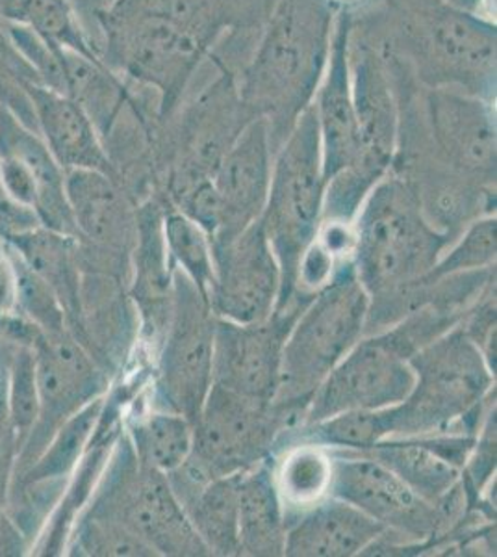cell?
<instances>
[{"instance_id": "obj_1", "label": "cell", "mask_w": 497, "mask_h": 557, "mask_svg": "<svg viewBox=\"0 0 497 557\" xmlns=\"http://www.w3.org/2000/svg\"><path fill=\"white\" fill-rule=\"evenodd\" d=\"M336 12L328 0H277L241 73L239 96L252 114L268 121L275 152L314 102L327 67Z\"/></svg>"}, {"instance_id": "obj_2", "label": "cell", "mask_w": 497, "mask_h": 557, "mask_svg": "<svg viewBox=\"0 0 497 557\" xmlns=\"http://www.w3.org/2000/svg\"><path fill=\"white\" fill-rule=\"evenodd\" d=\"M352 267L377 318L425 277L457 238L428 223L405 178L388 172L365 196L352 222Z\"/></svg>"}, {"instance_id": "obj_3", "label": "cell", "mask_w": 497, "mask_h": 557, "mask_svg": "<svg viewBox=\"0 0 497 557\" xmlns=\"http://www.w3.org/2000/svg\"><path fill=\"white\" fill-rule=\"evenodd\" d=\"M467 312L457 305L428 304L386 330L362 336L315 391L299 425L401 404L414 386L410 357L453 330Z\"/></svg>"}, {"instance_id": "obj_4", "label": "cell", "mask_w": 497, "mask_h": 557, "mask_svg": "<svg viewBox=\"0 0 497 557\" xmlns=\"http://www.w3.org/2000/svg\"><path fill=\"white\" fill-rule=\"evenodd\" d=\"M409 364L414 386L401 404L386 407L388 438L446 431L477 435L496 407V372L460 323L415 351Z\"/></svg>"}, {"instance_id": "obj_5", "label": "cell", "mask_w": 497, "mask_h": 557, "mask_svg": "<svg viewBox=\"0 0 497 557\" xmlns=\"http://www.w3.org/2000/svg\"><path fill=\"white\" fill-rule=\"evenodd\" d=\"M370 296L352 260H341L327 285L315 292L286 338L281 383L273 406L301 424L310 399L336 364L364 336Z\"/></svg>"}, {"instance_id": "obj_6", "label": "cell", "mask_w": 497, "mask_h": 557, "mask_svg": "<svg viewBox=\"0 0 497 557\" xmlns=\"http://www.w3.org/2000/svg\"><path fill=\"white\" fill-rule=\"evenodd\" d=\"M325 181L322 144L314 102L307 108L278 147L271 170L270 194L260 223L281 270L275 311L310 299H296L302 257L322 225Z\"/></svg>"}, {"instance_id": "obj_7", "label": "cell", "mask_w": 497, "mask_h": 557, "mask_svg": "<svg viewBox=\"0 0 497 557\" xmlns=\"http://www.w3.org/2000/svg\"><path fill=\"white\" fill-rule=\"evenodd\" d=\"M83 513L123 525L158 557L210 556L164 472L139 461L125 425Z\"/></svg>"}, {"instance_id": "obj_8", "label": "cell", "mask_w": 497, "mask_h": 557, "mask_svg": "<svg viewBox=\"0 0 497 557\" xmlns=\"http://www.w3.org/2000/svg\"><path fill=\"white\" fill-rule=\"evenodd\" d=\"M218 317L194 281L173 267V305L164 338L154 355L151 401L157 411L175 412L194 425L214 383Z\"/></svg>"}, {"instance_id": "obj_9", "label": "cell", "mask_w": 497, "mask_h": 557, "mask_svg": "<svg viewBox=\"0 0 497 557\" xmlns=\"http://www.w3.org/2000/svg\"><path fill=\"white\" fill-rule=\"evenodd\" d=\"M407 38L431 88L496 96V25L464 8L428 0L410 12Z\"/></svg>"}, {"instance_id": "obj_10", "label": "cell", "mask_w": 497, "mask_h": 557, "mask_svg": "<svg viewBox=\"0 0 497 557\" xmlns=\"http://www.w3.org/2000/svg\"><path fill=\"white\" fill-rule=\"evenodd\" d=\"M220 76L183 108L175 133L165 149V190L173 197L188 186L214 177L221 159L247 123L257 117L239 96L238 78L227 64L214 58Z\"/></svg>"}, {"instance_id": "obj_11", "label": "cell", "mask_w": 497, "mask_h": 557, "mask_svg": "<svg viewBox=\"0 0 497 557\" xmlns=\"http://www.w3.org/2000/svg\"><path fill=\"white\" fill-rule=\"evenodd\" d=\"M328 496L347 502L394 533L407 550H427L446 533L440 507L401 482L392 470L357 451L328 450Z\"/></svg>"}, {"instance_id": "obj_12", "label": "cell", "mask_w": 497, "mask_h": 557, "mask_svg": "<svg viewBox=\"0 0 497 557\" xmlns=\"http://www.w3.org/2000/svg\"><path fill=\"white\" fill-rule=\"evenodd\" d=\"M296 428L288 412L210 386L194 424L191 454L212 478L239 474L273 456L283 431Z\"/></svg>"}, {"instance_id": "obj_13", "label": "cell", "mask_w": 497, "mask_h": 557, "mask_svg": "<svg viewBox=\"0 0 497 557\" xmlns=\"http://www.w3.org/2000/svg\"><path fill=\"white\" fill-rule=\"evenodd\" d=\"M32 348L38 362L39 412L21 446L15 472L38 459L58 428L86 404L108 393L110 375L71 330L45 335L36 330Z\"/></svg>"}, {"instance_id": "obj_14", "label": "cell", "mask_w": 497, "mask_h": 557, "mask_svg": "<svg viewBox=\"0 0 497 557\" xmlns=\"http://www.w3.org/2000/svg\"><path fill=\"white\" fill-rule=\"evenodd\" d=\"M307 305L309 301L273 311L259 323L218 318L212 385L259 404H273L281 383L284 343Z\"/></svg>"}, {"instance_id": "obj_15", "label": "cell", "mask_w": 497, "mask_h": 557, "mask_svg": "<svg viewBox=\"0 0 497 557\" xmlns=\"http://www.w3.org/2000/svg\"><path fill=\"white\" fill-rule=\"evenodd\" d=\"M431 151L470 183L496 188V114L492 101L453 88H431L425 99Z\"/></svg>"}, {"instance_id": "obj_16", "label": "cell", "mask_w": 497, "mask_h": 557, "mask_svg": "<svg viewBox=\"0 0 497 557\" xmlns=\"http://www.w3.org/2000/svg\"><path fill=\"white\" fill-rule=\"evenodd\" d=\"M351 91L359 121L360 159L338 173L359 190H372L390 172L396 157L401 114L392 88L390 70L372 45H349Z\"/></svg>"}, {"instance_id": "obj_17", "label": "cell", "mask_w": 497, "mask_h": 557, "mask_svg": "<svg viewBox=\"0 0 497 557\" xmlns=\"http://www.w3.org/2000/svg\"><path fill=\"white\" fill-rule=\"evenodd\" d=\"M214 285L208 301L215 317L236 323H259L275 311L281 270L260 220L233 240L212 246Z\"/></svg>"}, {"instance_id": "obj_18", "label": "cell", "mask_w": 497, "mask_h": 557, "mask_svg": "<svg viewBox=\"0 0 497 557\" xmlns=\"http://www.w3.org/2000/svg\"><path fill=\"white\" fill-rule=\"evenodd\" d=\"M275 151L264 117H252L215 170L221 201V227L210 246L225 244L260 220L270 194Z\"/></svg>"}, {"instance_id": "obj_19", "label": "cell", "mask_w": 497, "mask_h": 557, "mask_svg": "<svg viewBox=\"0 0 497 557\" xmlns=\"http://www.w3.org/2000/svg\"><path fill=\"white\" fill-rule=\"evenodd\" d=\"M351 34L352 15L347 8H340L334 17L327 67L314 97L325 184L338 173L351 168L362 152L359 121L351 91Z\"/></svg>"}, {"instance_id": "obj_20", "label": "cell", "mask_w": 497, "mask_h": 557, "mask_svg": "<svg viewBox=\"0 0 497 557\" xmlns=\"http://www.w3.org/2000/svg\"><path fill=\"white\" fill-rule=\"evenodd\" d=\"M65 194L78 242L110 259L133 255L138 238V205L120 178L94 170L65 172Z\"/></svg>"}, {"instance_id": "obj_21", "label": "cell", "mask_w": 497, "mask_h": 557, "mask_svg": "<svg viewBox=\"0 0 497 557\" xmlns=\"http://www.w3.org/2000/svg\"><path fill=\"white\" fill-rule=\"evenodd\" d=\"M170 205L162 194H152L138 205V238L131 255V299L152 357L164 338L173 305V264L164 238V214Z\"/></svg>"}, {"instance_id": "obj_22", "label": "cell", "mask_w": 497, "mask_h": 557, "mask_svg": "<svg viewBox=\"0 0 497 557\" xmlns=\"http://www.w3.org/2000/svg\"><path fill=\"white\" fill-rule=\"evenodd\" d=\"M477 435L435 433L420 437H392L357 451L372 457L407 483L423 500L438 506L462 480V470Z\"/></svg>"}, {"instance_id": "obj_23", "label": "cell", "mask_w": 497, "mask_h": 557, "mask_svg": "<svg viewBox=\"0 0 497 557\" xmlns=\"http://www.w3.org/2000/svg\"><path fill=\"white\" fill-rule=\"evenodd\" d=\"M25 91L34 110L36 131L63 172L94 170L121 181L101 134L80 104L39 83H26Z\"/></svg>"}, {"instance_id": "obj_24", "label": "cell", "mask_w": 497, "mask_h": 557, "mask_svg": "<svg viewBox=\"0 0 497 557\" xmlns=\"http://www.w3.org/2000/svg\"><path fill=\"white\" fill-rule=\"evenodd\" d=\"M384 532L383 525L357 507L327 496L288 522L284 556H360Z\"/></svg>"}, {"instance_id": "obj_25", "label": "cell", "mask_w": 497, "mask_h": 557, "mask_svg": "<svg viewBox=\"0 0 497 557\" xmlns=\"http://www.w3.org/2000/svg\"><path fill=\"white\" fill-rule=\"evenodd\" d=\"M0 154L20 159L38 184L36 214L39 222L57 233L80 238L65 194V172L52 157L44 138L26 127L17 115L0 104Z\"/></svg>"}, {"instance_id": "obj_26", "label": "cell", "mask_w": 497, "mask_h": 557, "mask_svg": "<svg viewBox=\"0 0 497 557\" xmlns=\"http://www.w3.org/2000/svg\"><path fill=\"white\" fill-rule=\"evenodd\" d=\"M286 513L278 496L273 456L241 472L238 483V539L241 556H284Z\"/></svg>"}, {"instance_id": "obj_27", "label": "cell", "mask_w": 497, "mask_h": 557, "mask_svg": "<svg viewBox=\"0 0 497 557\" xmlns=\"http://www.w3.org/2000/svg\"><path fill=\"white\" fill-rule=\"evenodd\" d=\"M65 96L80 104L101 134L102 144L114 131L121 115L138 99L123 76L110 70L99 58L84 57L62 49Z\"/></svg>"}, {"instance_id": "obj_28", "label": "cell", "mask_w": 497, "mask_h": 557, "mask_svg": "<svg viewBox=\"0 0 497 557\" xmlns=\"http://www.w3.org/2000/svg\"><path fill=\"white\" fill-rule=\"evenodd\" d=\"M17 251L25 264L45 278L57 292L67 325L73 331L80 320V270H78V240L52 228H32L28 233L4 240Z\"/></svg>"}, {"instance_id": "obj_29", "label": "cell", "mask_w": 497, "mask_h": 557, "mask_svg": "<svg viewBox=\"0 0 497 557\" xmlns=\"http://www.w3.org/2000/svg\"><path fill=\"white\" fill-rule=\"evenodd\" d=\"M104 401L107 394L89 401L73 417L67 418L52 435L38 459L13 474L12 485L65 487L94 437Z\"/></svg>"}, {"instance_id": "obj_30", "label": "cell", "mask_w": 497, "mask_h": 557, "mask_svg": "<svg viewBox=\"0 0 497 557\" xmlns=\"http://www.w3.org/2000/svg\"><path fill=\"white\" fill-rule=\"evenodd\" d=\"M273 457V475L283 500L286 524L328 496L331 454L315 444H291ZM273 454V456H277Z\"/></svg>"}, {"instance_id": "obj_31", "label": "cell", "mask_w": 497, "mask_h": 557, "mask_svg": "<svg viewBox=\"0 0 497 557\" xmlns=\"http://www.w3.org/2000/svg\"><path fill=\"white\" fill-rule=\"evenodd\" d=\"M239 474L214 478L183 507L210 556H241L238 539Z\"/></svg>"}, {"instance_id": "obj_32", "label": "cell", "mask_w": 497, "mask_h": 557, "mask_svg": "<svg viewBox=\"0 0 497 557\" xmlns=\"http://www.w3.org/2000/svg\"><path fill=\"white\" fill-rule=\"evenodd\" d=\"M139 461L160 472L178 469L194 444V425L175 412L147 409L123 420Z\"/></svg>"}, {"instance_id": "obj_33", "label": "cell", "mask_w": 497, "mask_h": 557, "mask_svg": "<svg viewBox=\"0 0 497 557\" xmlns=\"http://www.w3.org/2000/svg\"><path fill=\"white\" fill-rule=\"evenodd\" d=\"M164 238L171 264L181 268L208 298L214 285V259L207 233L170 205L164 214Z\"/></svg>"}, {"instance_id": "obj_34", "label": "cell", "mask_w": 497, "mask_h": 557, "mask_svg": "<svg viewBox=\"0 0 497 557\" xmlns=\"http://www.w3.org/2000/svg\"><path fill=\"white\" fill-rule=\"evenodd\" d=\"M497 220L494 214L475 218L460 233L459 238L447 247L435 268L420 278V285H431L438 278L449 277L455 273L475 272L496 267ZM415 283V285H418Z\"/></svg>"}, {"instance_id": "obj_35", "label": "cell", "mask_w": 497, "mask_h": 557, "mask_svg": "<svg viewBox=\"0 0 497 557\" xmlns=\"http://www.w3.org/2000/svg\"><path fill=\"white\" fill-rule=\"evenodd\" d=\"M7 247L8 255L12 259L15 270V285H17V309L15 314L25 318L36 330L45 335L62 333L70 330L67 317L63 311L62 304L58 299L57 292L52 286L39 277L32 268L26 267L25 260L21 259L17 251L8 242L2 240Z\"/></svg>"}, {"instance_id": "obj_36", "label": "cell", "mask_w": 497, "mask_h": 557, "mask_svg": "<svg viewBox=\"0 0 497 557\" xmlns=\"http://www.w3.org/2000/svg\"><path fill=\"white\" fill-rule=\"evenodd\" d=\"M65 554L88 557H158L146 541L123 525L84 513L76 520Z\"/></svg>"}, {"instance_id": "obj_37", "label": "cell", "mask_w": 497, "mask_h": 557, "mask_svg": "<svg viewBox=\"0 0 497 557\" xmlns=\"http://www.w3.org/2000/svg\"><path fill=\"white\" fill-rule=\"evenodd\" d=\"M171 207L197 223L210 240L220 231L221 201L212 178H204L188 186L186 190L171 199Z\"/></svg>"}, {"instance_id": "obj_38", "label": "cell", "mask_w": 497, "mask_h": 557, "mask_svg": "<svg viewBox=\"0 0 497 557\" xmlns=\"http://www.w3.org/2000/svg\"><path fill=\"white\" fill-rule=\"evenodd\" d=\"M21 444L17 431L13 428L8 412L7 368L0 359V517L7 509L8 493L12 485L15 465L20 456Z\"/></svg>"}, {"instance_id": "obj_39", "label": "cell", "mask_w": 497, "mask_h": 557, "mask_svg": "<svg viewBox=\"0 0 497 557\" xmlns=\"http://www.w3.org/2000/svg\"><path fill=\"white\" fill-rule=\"evenodd\" d=\"M0 181L15 201L36 210L38 184L30 170L20 159L10 154H0Z\"/></svg>"}, {"instance_id": "obj_40", "label": "cell", "mask_w": 497, "mask_h": 557, "mask_svg": "<svg viewBox=\"0 0 497 557\" xmlns=\"http://www.w3.org/2000/svg\"><path fill=\"white\" fill-rule=\"evenodd\" d=\"M39 225L41 222L36 210L15 201L0 181V240H10L13 236L28 233Z\"/></svg>"}, {"instance_id": "obj_41", "label": "cell", "mask_w": 497, "mask_h": 557, "mask_svg": "<svg viewBox=\"0 0 497 557\" xmlns=\"http://www.w3.org/2000/svg\"><path fill=\"white\" fill-rule=\"evenodd\" d=\"M17 309V285H15V270L7 247L0 240V317L15 314Z\"/></svg>"}, {"instance_id": "obj_42", "label": "cell", "mask_w": 497, "mask_h": 557, "mask_svg": "<svg viewBox=\"0 0 497 557\" xmlns=\"http://www.w3.org/2000/svg\"><path fill=\"white\" fill-rule=\"evenodd\" d=\"M328 2H331L333 7L338 8V10H340V8H347V10H349V4H355V2H359V0H328Z\"/></svg>"}]
</instances>
